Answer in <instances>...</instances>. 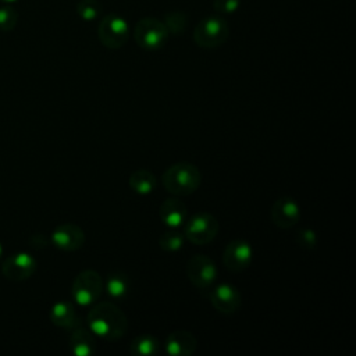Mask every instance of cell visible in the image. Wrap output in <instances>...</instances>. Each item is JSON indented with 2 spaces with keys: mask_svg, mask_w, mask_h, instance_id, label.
Returning <instances> with one entry per match:
<instances>
[{
  "mask_svg": "<svg viewBox=\"0 0 356 356\" xmlns=\"http://www.w3.org/2000/svg\"><path fill=\"white\" fill-rule=\"evenodd\" d=\"M86 323L93 335L106 341H117L124 337L128 330V318L125 313L111 302L96 303L89 310Z\"/></svg>",
  "mask_w": 356,
  "mask_h": 356,
  "instance_id": "cell-1",
  "label": "cell"
},
{
  "mask_svg": "<svg viewBox=\"0 0 356 356\" xmlns=\"http://www.w3.org/2000/svg\"><path fill=\"white\" fill-rule=\"evenodd\" d=\"M161 182L167 192L175 196H188L199 188L202 182V172L195 164L179 161L171 164L163 172Z\"/></svg>",
  "mask_w": 356,
  "mask_h": 356,
  "instance_id": "cell-2",
  "label": "cell"
},
{
  "mask_svg": "<svg viewBox=\"0 0 356 356\" xmlns=\"http://www.w3.org/2000/svg\"><path fill=\"white\" fill-rule=\"evenodd\" d=\"M229 26L222 15H209L199 21L193 29V40L199 47L216 49L227 42Z\"/></svg>",
  "mask_w": 356,
  "mask_h": 356,
  "instance_id": "cell-3",
  "label": "cell"
},
{
  "mask_svg": "<svg viewBox=\"0 0 356 356\" xmlns=\"http://www.w3.org/2000/svg\"><path fill=\"white\" fill-rule=\"evenodd\" d=\"M134 39L140 49L154 51L167 43L168 31L161 19L154 17H143L135 24Z\"/></svg>",
  "mask_w": 356,
  "mask_h": 356,
  "instance_id": "cell-4",
  "label": "cell"
},
{
  "mask_svg": "<svg viewBox=\"0 0 356 356\" xmlns=\"http://www.w3.org/2000/svg\"><path fill=\"white\" fill-rule=\"evenodd\" d=\"M218 228V221L213 214L207 211H200L186 218L184 227V236L193 245L202 246L210 243L217 236Z\"/></svg>",
  "mask_w": 356,
  "mask_h": 356,
  "instance_id": "cell-5",
  "label": "cell"
},
{
  "mask_svg": "<svg viewBox=\"0 0 356 356\" xmlns=\"http://www.w3.org/2000/svg\"><path fill=\"white\" fill-rule=\"evenodd\" d=\"M129 25L121 15H104L97 26V38L100 43L111 50L122 47L129 39Z\"/></svg>",
  "mask_w": 356,
  "mask_h": 356,
  "instance_id": "cell-6",
  "label": "cell"
},
{
  "mask_svg": "<svg viewBox=\"0 0 356 356\" xmlns=\"http://www.w3.org/2000/svg\"><path fill=\"white\" fill-rule=\"evenodd\" d=\"M103 292V281L95 270L81 271L71 286L72 299L81 306H90L97 302Z\"/></svg>",
  "mask_w": 356,
  "mask_h": 356,
  "instance_id": "cell-7",
  "label": "cell"
},
{
  "mask_svg": "<svg viewBox=\"0 0 356 356\" xmlns=\"http://www.w3.org/2000/svg\"><path fill=\"white\" fill-rule=\"evenodd\" d=\"M186 275L197 289L204 291L216 282L218 271L216 263L209 256L195 254L188 260Z\"/></svg>",
  "mask_w": 356,
  "mask_h": 356,
  "instance_id": "cell-8",
  "label": "cell"
},
{
  "mask_svg": "<svg viewBox=\"0 0 356 356\" xmlns=\"http://www.w3.org/2000/svg\"><path fill=\"white\" fill-rule=\"evenodd\" d=\"M253 259V249L245 239L231 241L222 252V263L227 270L239 273L249 267Z\"/></svg>",
  "mask_w": 356,
  "mask_h": 356,
  "instance_id": "cell-9",
  "label": "cell"
},
{
  "mask_svg": "<svg viewBox=\"0 0 356 356\" xmlns=\"http://www.w3.org/2000/svg\"><path fill=\"white\" fill-rule=\"evenodd\" d=\"M209 298H210V303L213 305V307L222 314H232V313L238 312V309L241 307V303H242L241 292L238 291L236 286H234L228 282L216 285L211 289Z\"/></svg>",
  "mask_w": 356,
  "mask_h": 356,
  "instance_id": "cell-10",
  "label": "cell"
},
{
  "mask_svg": "<svg viewBox=\"0 0 356 356\" xmlns=\"http://www.w3.org/2000/svg\"><path fill=\"white\" fill-rule=\"evenodd\" d=\"M36 271V260L25 253H14L8 256L1 267L3 275L10 281H24L31 278V275Z\"/></svg>",
  "mask_w": 356,
  "mask_h": 356,
  "instance_id": "cell-11",
  "label": "cell"
},
{
  "mask_svg": "<svg viewBox=\"0 0 356 356\" xmlns=\"http://www.w3.org/2000/svg\"><path fill=\"white\" fill-rule=\"evenodd\" d=\"M300 218V207L293 197L282 196L277 199L271 207L273 222L282 229L292 228Z\"/></svg>",
  "mask_w": 356,
  "mask_h": 356,
  "instance_id": "cell-12",
  "label": "cell"
},
{
  "mask_svg": "<svg viewBox=\"0 0 356 356\" xmlns=\"http://www.w3.org/2000/svg\"><path fill=\"white\" fill-rule=\"evenodd\" d=\"M50 241L53 242L54 246H57L61 250L74 252V250H78L83 246L85 232L76 224L64 222L53 231V234L50 236Z\"/></svg>",
  "mask_w": 356,
  "mask_h": 356,
  "instance_id": "cell-13",
  "label": "cell"
},
{
  "mask_svg": "<svg viewBox=\"0 0 356 356\" xmlns=\"http://www.w3.org/2000/svg\"><path fill=\"white\" fill-rule=\"evenodd\" d=\"M197 348L195 335L185 330H178L165 338L164 349L170 356H191Z\"/></svg>",
  "mask_w": 356,
  "mask_h": 356,
  "instance_id": "cell-14",
  "label": "cell"
},
{
  "mask_svg": "<svg viewBox=\"0 0 356 356\" xmlns=\"http://www.w3.org/2000/svg\"><path fill=\"white\" fill-rule=\"evenodd\" d=\"M159 214L161 221L170 228H178L185 224L188 218V209L182 200L178 197H168L165 199L160 209Z\"/></svg>",
  "mask_w": 356,
  "mask_h": 356,
  "instance_id": "cell-15",
  "label": "cell"
},
{
  "mask_svg": "<svg viewBox=\"0 0 356 356\" xmlns=\"http://www.w3.org/2000/svg\"><path fill=\"white\" fill-rule=\"evenodd\" d=\"M74 331L70 335L71 352L76 356H92L96 352V339L89 328L74 325Z\"/></svg>",
  "mask_w": 356,
  "mask_h": 356,
  "instance_id": "cell-16",
  "label": "cell"
},
{
  "mask_svg": "<svg viewBox=\"0 0 356 356\" xmlns=\"http://www.w3.org/2000/svg\"><path fill=\"white\" fill-rule=\"evenodd\" d=\"M50 320L54 325L61 328H72L76 325V313L70 302L60 300L50 309Z\"/></svg>",
  "mask_w": 356,
  "mask_h": 356,
  "instance_id": "cell-17",
  "label": "cell"
},
{
  "mask_svg": "<svg viewBox=\"0 0 356 356\" xmlns=\"http://www.w3.org/2000/svg\"><path fill=\"white\" fill-rule=\"evenodd\" d=\"M129 186L138 195H149L157 186L156 177L149 170H136L129 177Z\"/></svg>",
  "mask_w": 356,
  "mask_h": 356,
  "instance_id": "cell-18",
  "label": "cell"
},
{
  "mask_svg": "<svg viewBox=\"0 0 356 356\" xmlns=\"http://www.w3.org/2000/svg\"><path fill=\"white\" fill-rule=\"evenodd\" d=\"M131 281L129 277L122 271H113L108 274L106 281V289L108 296L113 299H124L129 292Z\"/></svg>",
  "mask_w": 356,
  "mask_h": 356,
  "instance_id": "cell-19",
  "label": "cell"
},
{
  "mask_svg": "<svg viewBox=\"0 0 356 356\" xmlns=\"http://www.w3.org/2000/svg\"><path fill=\"white\" fill-rule=\"evenodd\" d=\"M160 350V343L157 338H154L150 334H142L138 335L129 348V352L132 355H139V356H153L157 355Z\"/></svg>",
  "mask_w": 356,
  "mask_h": 356,
  "instance_id": "cell-20",
  "label": "cell"
},
{
  "mask_svg": "<svg viewBox=\"0 0 356 356\" xmlns=\"http://www.w3.org/2000/svg\"><path fill=\"white\" fill-rule=\"evenodd\" d=\"M185 236L177 228H170L159 236V246L165 252H177L184 246Z\"/></svg>",
  "mask_w": 356,
  "mask_h": 356,
  "instance_id": "cell-21",
  "label": "cell"
},
{
  "mask_svg": "<svg viewBox=\"0 0 356 356\" xmlns=\"http://www.w3.org/2000/svg\"><path fill=\"white\" fill-rule=\"evenodd\" d=\"M75 10L83 21H95L102 14V4L97 0H79Z\"/></svg>",
  "mask_w": 356,
  "mask_h": 356,
  "instance_id": "cell-22",
  "label": "cell"
},
{
  "mask_svg": "<svg viewBox=\"0 0 356 356\" xmlns=\"http://www.w3.org/2000/svg\"><path fill=\"white\" fill-rule=\"evenodd\" d=\"M164 25L167 26L168 33H174V35H181L188 24V18L184 13L181 11H170L164 15L163 19Z\"/></svg>",
  "mask_w": 356,
  "mask_h": 356,
  "instance_id": "cell-23",
  "label": "cell"
},
{
  "mask_svg": "<svg viewBox=\"0 0 356 356\" xmlns=\"http://www.w3.org/2000/svg\"><path fill=\"white\" fill-rule=\"evenodd\" d=\"M18 22V13L11 4H4L0 7V31L8 32L15 28Z\"/></svg>",
  "mask_w": 356,
  "mask_h": 356,
  "instance_id": "cell-24",
  "label": "cell"
},
{
  "mask_svg": "<svg viewBox=\"0 0 356 356\" xmlns=\"http://www.w3.org/2000/svg\"><path fill=\"white\" fill-rule=\"evenodd\" d=\"M296 243L306 250H312L317 245V235L312 228H303L296 234Z\"/></svg>",
  "mask_w": 356,
  "mask_h": 356,
  "instance_id": "cell-25",
  "label": "cell"
},
{
  "mask_svg": "<svg viewBox=\"0 0 356 356\" xmlns=\"http://www.w3.org/2000/svg\"><path fill=\"white\" fill-rule=\"evenodd\" d=\"M242 0H213V8L218 15H228L235 13Z\"/></svg>",
  "mask_w": 356,
  "mask_h": 356,
  "instance_id": "cell-26",
  "label": "cell"
},
{
  "mask_svg": "<svg viewBox=\"0 0 356 356\" xmlns=\"http://www.w3.org/2000/svg\"><path fill=\"white\" fill-rule=\"evenodd\" d=\"M31 243H32L33 248L42 249V248H46V246H47L49 241H47V238H46L44 235H42V234H35V235L31 238Z\"/></svg>",
  "mask_w": 356,
  "mask_h": 356,
  "instance_id": "cell-27",
  "label": "cell"
},
{
  "mask_svg": "<svg viewBox=\"0 0 356 356\" xmlns=\"http://www.w3.org/2000/svg\"><path fill=\"white\" fill-rule=\"evenodd\" d=\"M17 0H0V3H4V4H13L15 3Z\"/></svg>",
  "mask_w": 356,
  "mask_h": 356,
  "instance_id": "cell-28",
  "label": "cell"
},
{
  "mask_svg": "<svg viewBox=\"0 0 356 356\" xmlns=\"http://www.w3.org/2000/svg\"><path fill=\"white\" fill-rule=\"evenodd\" d=\"M1 253H3V248H1V243H0V257H1Z\"/></svg>",
  "mask_w": 356,
  "mask_h": 356,
  "instance_id": "cell-29",
  "label": "cell"
}]
</instances>
